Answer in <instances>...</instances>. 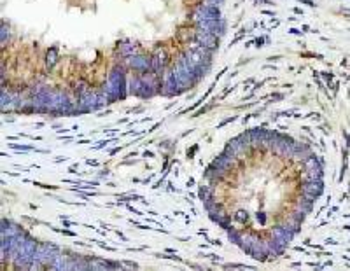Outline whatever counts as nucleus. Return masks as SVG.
Here are the masks:
<instances>
[{
  "mask_svg": "<svg viewBox=\"0 0 350 271\" xmlns=\"http://www.w3.org/2000/svg\"><path fill=\"white\" fill-rule=\"evenodd\" d=\"M9 27L6 24V21H2V46H6L7 40H9Z\"/></svg>",
  "mask_w": 350,
  "mask_h": 271,
  "instance_id": "7",
  "label": "nucleus"
},
{
  "mask_svg": "<svg viewBox=\"0 0 350 271\" xmlns=\"http://www.w3.org/2000/svg\"><path fill=\"white\" fill-rule=\"evenodd\" d=\"M58 61H60L58 49H56V47L48 49V53H46V68H48V70H53V68L58 65Z\"/></svg>",
  "mask_w": 350,
  "mask_h": 271,
  "instance_id": "5",
  "label": "nucleus"
},
{
  "mask_svg": "<svg viewBox=\"0 0 350 271\" xmlns=\"http://www.w3.org/2000/svg\"><path fill=\"white\" fill-rule=\"evenodd\" d=\"M200 198H201V201H207V200H210V198H214V191H212V187L210 186H201V189H200Z\"/></svg>",
  "mask_w": 350,
  "mask_h": 271,
  "instance_id": "6",
  "label": "nucleus"
},
{
  "mask_svg": "<svg viewBox=\"0 0 350 271\" xmlns=\"http://www.w3.org/2000/svg\"><path fill=\"white\" fill-rule=\"evenodd\" d=\"M167 61H168V55L163 47L154 49V53L151 55V67L152 72L158 73V76H163L165 68H167Z\"/></svg>",
  "mask_w": 350,
  "mask_h": 271,
  "instance_id": "3",
  "label": "nucleus"
},
{
  "mask_svg": "<svg viewBox=\"0 0 350 271\" xmlns=\"http://www.w3.org/2000/svg\"><path fill=\"white\" fill-rule=\"evenodd\" d=\"M126 67L130 68V70L137 72V73H147V72H152V67H151V56H146L142 55V53H137V55L130 56L128 60H125Z\"/></svg>",
  "mask_w": 350,
  "mask_h": 271,
  "instance_id": "1",
  "label": "nucleus"
},
{
  "mask_svg": "<svg viewBox=\"0 0 350 271\" xmlns=\"http://www.w3.org/2000/svg\"><path fill=\"white\" fill-rule=\"evenodd\" d=\"M137 53H138L137 44L131 42V40H121V42L118 44V47H116V55L121 60H128L130 56L137 55Z\"/></svg>",
  "mask_w": 350,
  "mask_h": 271,
  "instance_id": "4",
  "label": "nucleus"
},
{
  "mask_svg": "<svg viewBox=\"0 0 350 271\" xmlns=\"http://www.w3.org/2000/svg\"><path fill=\"white\" fill-rule=\"evenodd\" d=\"M195 40H196L198 46L208 49V51H212V53H216L217 47H219V37L214 35V34H208V32L200 30V28H196L195 30Z\"/></svg>",
  "mask_w": 350,
  "mask_h": 271,
  "instance_id": "2",
  "label": "nucleus"
}]
</instances>
